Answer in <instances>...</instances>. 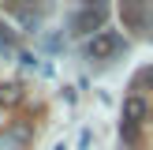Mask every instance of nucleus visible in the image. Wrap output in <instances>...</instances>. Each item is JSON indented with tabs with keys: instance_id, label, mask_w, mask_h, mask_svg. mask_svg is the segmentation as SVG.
<instances>
[{
	"instance_id": "obj_3",
	"label": "nucleus",
	"mask_w": 153,
	"mask_h": 150,
	"mask_svg": "<svg viewBox=\"0 0 153 150\" xmlns=\"http://www.w3.org/2000/svg\"><path fill=\"white\" fill-rule=\"evenodd\" d=\"M30 142V128H7L0 131V150H22Z\"/></svg>"
},
{
	"instance_id": "obj_7",
	"label": "nucleus",
	"mask_w": 153,
	"mask_h": 150,
	"mask_svg": "<svg viewBox=\"0 0 153 150\" xmlns=\"http://www.w3.org/2000/svg\"><path fill=\"white\" fill-rule=\"evenodd\" d=\"M142 86H153V68H142L134 75V90H142Z\"/></svg>"
},
{
	"instance_id": "obj_1",
	"label": "nucleus",
	"mask_w": 153,
	"mask_h": 150,
	"mask_svg": "<svg viewBox=\"0 0 153 150\" xmlns=\"http://www.w3.org/2000/svg\"><path fill=\"white\" fill-rule=\"evenodd\" d=\"M108 22V8L105 4H86V8H79V11L71 15V34H90V38H97V30Z\"/></svg>"
},
{
	"instance_id": "obj_6",
	"label": "nucleus",
	"mask_w": 153,
	"mask_h": 150,
	"mask_svg": "<svg viewBox=\"0 0 153 150\" xmlns=\"http://www.w3.org/2000/svg\"><path fill=\"white\" fill-rule=\"evenodd\" d=\"M123 19H127V22H138L142 30H149V8H134V4H123Z\"/></svg>"
},
{
	"instance_id": "obj_2",
	"label": "nucleus",
	"mask_w": 153,
	"mask_h": 150,
	"mask_svg": "<svg viewBox=\"0 0 153 150\" xmlns=\"http://www.w3.org/2000/svg\"><path fill=\"white\" fill-rule=\"evenodd\" d=\"M120 52H123V38H120L116 30H101L97 38H90V41H86V56H90V60L120 56Z\"/></svg>"
},
{
	"instance_id": "obj_4",
	"label": "nucleus",
	"mask_w": 153,
	"mask_h": 150,
	"mask_svg": "<svg viewBox=\"0 0 153 150\" xmlns=\"http://www.w3.org/2000/svg\"><path fill=\"white\" fill-rule=\"evenodd\" d=\"M146 101H142V98H127V101H123V120H127V124H138V120H146Z\"/></svg>"
},
{
	"instance_id": "obj_5",
	"label": "nucleus",
	"mask_w": 153,
	"mask_h": 150,
	"mask_svg": "<svg viewBox=\"0 0 153 150\" xmlns=\"http://www.w3.org/2000/svg\"><path fill=\"white\" fill-rule=\"evenodd\" d=\"M19 101H22V86H19V82H0V105L15 109Z\"/></svg>"
}]
</instances>
